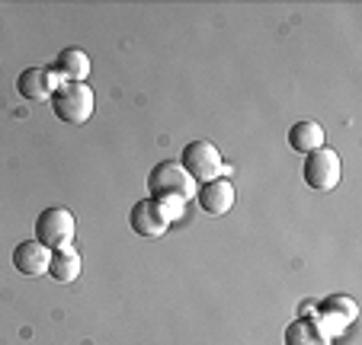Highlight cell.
<instances>
[{
	"mask_svg": "<svg viewBox=\"0 0 362 345\" xmlns=\"http://www.w3.org/2000/svg\"><path fill=\"white\" fill-rule=\"evenodd\" d=\"M286 345H330V339L317 329L315 320H292L286 326Z\"/></svg>",
	"mask_w": 362,
	"mask_h": 345,
	"instance_id": "cell-13",
	"label": "cell"
},
{
	"mask_svg": "<svg viewBox=\"0 0 362 345\" xmlns=\"http://www.w3.org/2000/svg\"><path fill=\"white\" fill-rule=\"evenodd\" d=\"M48 275L62 284H71L81 278V253L71 246H62V250H52V262H48Z\"/></svg>",
	"mask_w": 362,
	"mask_h": 345,
	"instance_id": "cell-11",
	"label": "cell"
},
{
	"mask_svg": "<svg viewBox=\"0 0 362 345\" xmlns=\"http://www.w3.org/2000/svg\"><path fill=\"white\" fill-rule=\"evenodd\" d=\"M234 198H238V192H234V186L228 183V179H212V183H205L196 189L199 208L212 217L228 214V211L234 208Z\"/></svg>",
	"mask_w": 362,
	"mask_h": 345,
	"instance_id": "cell-7",
	"label": "cell"
},
{
	"mask_svg": "<svg viewBox=\"0 0 362 345\" xmlns=\"http://www.w3.org/2000/svg\"><path fill=\"white\" fill-rule=\"evenodd\" d=\"M315 310H317V307L311 304V301H305V304H301V317H305V313H315Z\"/></svg>",
	"mask_w": 362,
	"mask_h": 345,
	"instance_id": "cell-16",
	"label": "cell"
},
{
	"mask_svg": "<svg viewBox=\"0 0 362 345\" xmlns=\"http://www.w3.org/2000/svg\"><path fill=\"white\" fill-rule=\"evenodd\" d=\"M321 313H334V317L346 320V323H353L356 317H359V310H356L353 298H346V294H334V298H327L321 307H317Z\"/></svg>",
	"mask_w": 362,
	"mask_h": 345,
	"instance_id": "cell-14",
	"label": "cell"
},
{
	"mask_svg": "<svg viewBox=\"0 0 362 345\" xmlns=\"http://www.w3.org/2000/svg\"><path fill=\"white\" fill-rule=\"evenodd\" d=\"M199 186L192 183V176L186 173L183 167H180V160H164L158 163V167L151 169L148 176V192L151 198H160V195H173V198H183V202H189L192 195H196Z\"/></svg>",
	"mask_w": 362,
	"mask_h": 345,
	"instance_id": "cell-2",
	"label": "cell"
},
{
	"mask_svg": "<svg viewBox=\"0 0 362 345\" xmlns=\"http://www.w3.org/2000/svg\"><path fill=\"white\" fill-rule=\"evenodd\" d=\"M52 112L62 119V122L68 125H83L93 115V106H96V96L93 90L87 87V83H58L55 93H52Z\"/></svg>",
	"mask_w": 362,
	"mask_h": 345,
	"instance_id": "cell-1",
	"label": "cell"
},
{
	"mask_svg": "<svg viewBox=\"0 0 362 345\" xmlns=\"http://www.w3.org/2000/svg\"><path fill=\"white\" fill-rule=\"evenodd\" d=\"M48 262H52V250H45L39 240H23V243H16V250H13V269L20 272V275H26V278L45 275Z\"/></svg>",
	"mask_w": 362,
	"mask_h": 345,
	"instance_id": "cell-9",
	"label": "cell"
},
{
	"mask_svg": "<svg viewBox=\"0 0 362 345\" xmlns=\"http://www.w3.org/2000/svg\"><path fill=\"white\" fill-rule=\"evenodd\" d=\"M288 147L298 154H315L324 147V128L317 122H298L288 128Z\"/></svg>",
	"mask_w": 362,
	"mask_h": 345,
	"instance_id": "cell-12",
	"label": "cell"
},
{
	"mask_svg": "<svg viewBox=\"0 0 362 345\" xmlns=\"http://www.w3.org/2000/svg\"><path fill=\"white\" fill-rule=\"evenodd\" d=\"M301 173H305V183L315 192H334L337 186H340V173H343L340 157H337V150L321 147V150H315V154H308Z\"/></svg>",
	"mask_w": 362,
	"mask_h": 345,
	"instance_id": "cell-5",
	"label": "cell"
},
{
	"mask_svg": "<svg viewBox=\"0 0 362 345\" xmlns=\"http://www.w3.org/2000/svg\"><path fill=\"white\" fill-rule=\"evenodd\" d=\"M221 154L212 141H189L183 147V157H180V167L186 169L192 176V183H212L218 179V169H221Z\"/></svg>",
	"mask_w": 362,
	"mask_h": 345,
	"instance_id": "cell-4",
	"label": "cell"
},
{
	"mask_svg": "<svg viewBox=\"0 0 362 345\" xmlns=\"http://www.w3.org/2000/svg\"><path fill=\"white\" fill-rule=\"evenodd\" d=\"M129 224H132V230H135L138 237H144V240L164 237L167 227H170V221L164 217V211L158 208V202H154V198H141V202L132 205Z\"/></svg>",
	"mask_w": 362,
	"mask_h": 345,
	"instance_id": "cell-6",
	"label": "cell"
},
{
	"mask_svg": "<svg viewBox=\"0 0 362 345\" xmlns=\"http://www.w3.org/2000/svg\"><path fill=\"white\" fill-rule=\"evenodd\" d=\"M52 71H55L58 80H71V83H83L90 74V58L87 52H81V48H64L62 54L55 58V64H52Z\"/></svg>",
	"mask_w": 362,
	"mask_h": 345,
	"instance_id": "cell-10",
	"label": "cell"
},
{
	"mask_svg": "<svg viewBox=\"0 0 362 345\" xmlns=\"http://www.w3.org/2000/svg\"><path fill=\"white\" fill-rule=\"evenodd\" d=\"M58 77L52 68H26L20 77H16V90H20L23 99H52V93H55L58 87Z\"/></svg>",
	"mask_w": 362,
	"mask_h": 345,
	"instance_id": "cell-8",
	"label": "cell"
},
{
	"mask_svg": "<svg viewBox=\"0 0 362 345\" xmlns=\"http://www.w3.org/2000/svg\"><path fill=\"white\" fill-rule=\"evenodd\" d=\"M74 214L68 208H45L35 217V240L45 250H62V246L74 243Z\"/></svg>",
	"mask_w": 362,
	"mask_h": 345,
	"instance_id": "cell-3",
	"label": "cell"
},
{
	"mask_svg": "<svg viewBox=\"0 0 362 345\" xmlns=\"http://www.w3.org/2000/svg\"><path fill=\"white\" fill-rule=\"evenodd\" d=\"M158 202V208L164 211V217L167 221H180V217H186V202L183 198H173V195H160V198H154Z\"/></svg>",
	"mask_w": 362,
	"mask_h": 345,
	"instance_id": "cell-15",
	"label": "cell"
}]
</instances>
